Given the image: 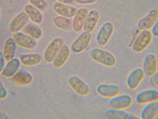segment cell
I'll list each match as a JSON object with an SVG mask.
<instances>
[{
	"instance_id": "1",
	"label": "cell",
	"mask_w": 158,
	"mask_h": 119,
	"mask_svg": "<svg viewBox=\"0 0 158 119\" xmlns=\"http://www.w3.org/2000/svg\"><path fill=\"white\" fill-rule=\"evenodd\" d=\"M90 57L95 62L106 67H114L116 58L111 52L105 49L95 48L90 51Z\"/></svg>"
},
{
	"instance_id": "2",
	"label": "cell",
	"mask_w": 158,
	"mask_h": 119,
	"mask_svg": "<svg viewBox=\"0 0 158 119\" xmlns=\"http://www.w3.org/2000/svg\"><path fill=\"white\" fill-rule=\"evenodd\" d=\"M152 40V35L150 30L140 31L131 44L132 50L136 53L144 52L150 45Z\"/></svg>"
},
{
	"instance_id": "3",
	"label": "cell",
	"mask_w": 158,
	"mask_h": 119,
	"mask_svg": "<svg viewBox=\"0 0 158 119\" xmlns=\"http://www.w3.org/2000/svg\"><path fill=\"white\" fill-rule=\"evenodd\" d=\"M65 45L64 39L60 37H56L49 43V45L46 48L44 53L43 58L47 63H52L57 53L62 49V47Z\"/></svg>"
},
{
	"instance_id": "4",
	"label": "cell",
	"mask_w": 158,
	"mask_h": 119,
	"mask_svg": "<svg viewBox=\"0 0 158 119\" xmlns=\"http://www.w3.org/2000/svg\"><path fill=\"white\" fill-rule=\"evenodd\" d=\"M68 84L72 90L80 96H88L91 92L90 87L82 78L78 76H71L68 80Z\"/></svg>"
},
{
	"instance_id": "5",
	"label": "cell",
	"mask_w": 158,
	"mask_h": 119,
	"mask_svg": "<svg viewBox=\"0 0 158 119\" xmlns=\"http://www.w3.org/2000/svg\"><path fill=\"white\" fill-rule=\"evenodd\" d=\"M114 25L111 22L104 23V24L100 27L96 37V43L99 46H105L108 44L114 32Z\"/></svg>"
},
{
	"instance_id": "6",
	"label": "cell",
	"mask_w": 158,
	"mask_h": 119,
	"mask_svg": "<svg viewBox=\"0 0 158 119\" xmlns=\"http://www.w3.org/2000/svg\"><path fill=\"white\" fill-rule=\"evenodd\" d=\"M92 40V34L91 33L84 32L80 33L79 36L72 43L70 49L74 53H80L85 51L88 47Z\"/></svg>"
},
{
	"instance_id": "7",
	"label": "cell",
	"mask_w": 158,
	"mask_h": 119,
	"mask_svg": "<svg viewBox=\"0 0 158 119\" xmlns=\"http://www.w3.org/2000/svg\"><path fill=\"white\" fill-rule=\"evenodd\" d=\"M29 21H30V19L26 14V12L21 11L16 15L10 22L9 26H8L9 32H11L12 34L21 32L22 29H23L28 24Z\"/></svg>"
},
{
	"instance_id": "8",
	"label": "cell",
	"mask_w": 158,
	"mask_h": 119,
	"mask_svg": "<svg viewBox=\"0 0 158 119\" xmlns=\"http://www.w3.org/2000/svg\"><path fill=\"white\" fill-rule=\"evenodd\" d=\"M144 77H145V75H144L142 68H136V69H132L129 73V74L127 76V87L130 90H135L138 88Z\"/></svg>"
},
{
	"instance_id": "9",
	"label": "cell",
	"mask_w": 158,
	"mask_h": 119,
	"mask_svg": "<svg viewBox=\"0 0 158 119\" xmlns=\"http://www.w3.org/2000/svg\"><path fill=\"white\" fill-rule=\"evenodd\" d=\"M132 104V98L129 94H118L108 101V106L111 109H125Z\"/></svg>"
},
{
	"instance_id": "10",
	"label": "cell",
	"mask_w": 158,
	"mask_h": 119,
	"mask_svg": "<svg viewBox=\"0 0 158 119\" xmlns=\"http://www.w3.org/2000/svg\"><path fill=\"white\" fill-rule=\"evenodd\" d=\"M158 19V10L152 9L137 23V28L140 31L150 30Z\"/></svg>"
},
{
	"instance_id": "11",
	"label": "cell",
	"mask_w": 158,
	"mask_h": 119,
	"mask_svg": "<svg viewBox=\"0 0 158 119\" xmlns=\"http://www.w3.org/2000/svg\"><path fill=\"white\" fill-rule=\"evenodd\" d=\"M12 38L14 39L18 46L23 49H33L37 45V40L22 32L14 33L12 35Z\"/></svg>"
},
{
	"instance_id": "12",
	"label": "cell",
	"mask_w": 158,
	"mask_h": 119,
	"mask_svg": "<svg viewBox=\"0 0 158 119\" xmlns=\"http://www.w3.org/2000/svg\"><path fill=\"white\" fill-rule=\"evenodd\" d=\"M157 58L153 53H148L143 61V71L147 77H151L157 71Z\"/></svg>"
},
{
	"instance_id": "13",
	"label": "cell",
	"mask_w": 158,
	"mask_h": 119,
	"mask_svg": "<svg viewBox=\"0 0 158 119\" xmlns=\"http://www.w3.org/2000/svg\"><path fill=\"white\" fill-rule=\"evenodd\" d=\"M136 103L146 105L148 103L158 101V90L155 89H147L140 91L135 97Z\"/></svg>"
},
{
	"instance_id": "14",
	"label": "cell",
	"mask_w": 158,
	"mask_h": 119,
	"mask_svg": "<svg viewBox=\"0 0 158 119\" xmlns=\"http://www.w3.org/2000/svg\"><path fill=\"white\" fill-rule=\"evenodd\" d=\"M96 92L100 96L107 98H112L116 95L120 94V87L116 84L103 83L96 87Z\"/></svg>"
},
{
	"instance_id": "15",
	"label": "cell",
	"mask_w": 158,
	"mask_h": 119,
	"mask_svg": "<svg viewBox=\"0 0 158 119\" xmlns=\"http://www.w3.org/2000/svg\"><path fill=\"white\" fill-rule=\"evenodd\" d=\"M54 11L60 16L66 17V18L72 19L75 16V15L77 12L78 9L76 6H71V5L64 4L60 2H56L53 5Z\"/></svg>"
},
{
	"instance_id": "16",
	"label": "cell",
	"mask_w": 158,
	"mask_h": 119,
	"mask_svg": "<svg viewBox=\"0 0 158 119\" xmlns=\"http://www.w3.org/2000/svg\"><path fill=\"white\" fill-rule=\"evenodd\" d=\"M88 11L85 7H82L77 10V12L73 17V20L72 23V28L76 32H80L84 28V22L88 16Z\"/></svg>"
},
{
	"instance_id": "17",
	"label": "cell",
	"mask_w": 158,
	"mask_h": 119,
	"mask_svg": "<svg viewBox=\"0 0 158 119\" xmlns=\"http://www.w3.org/2000/svg\"><path fill=\"white\" fill-rule=\"evenodd\" d=\"M99 19H100V13H99L98 11L93 9V10L88 11V16H87L86 20L84 22L83 30L86 32L92 33L96 28Z\"/></svg>"
},
{
	"instance_id": "18",
	"label": "cell",
	"mask_w": 158,
	"mask_h": 119,
	"mask_svg": "<svg viewBox=\"0 0 158 119\" xmlns=\"http://www.w3.org/2000/svg\"><path fill=\"white\" fill-rule=\"evenodd\" d=\"M71 49L70 47H68L67 45H64L62 47V49L57 53L55 57L54 61H52V65L56 69H60L64 66L68 61V58L70 57Z\"/></svg>"
},
{
	"instance_id": "19",
	"label": "cell",
	"mask_w": 158,
	"mask_h": 119,
	"mask_svg": "<svg viewBox=\"0 0 158 119\" xmlns=\"http://www.w3.org/2000/svg\"><path fill=\"white\" fill-rule=\"evenodd\" d=\"M21 62H20L19 58L15 57L10 61H8L6 64V66L4 67L1 74L5 77L7 78H11L20 69L21 66Z\"/></svg>"
},
{
	"instance_id": "20",
	"label": "cell",
	"mask_w": 158,
	"mask_h": 119,
	"mask_svg": "<svg viewBox=\"0 0 158 119\" xmlns=\"http://www.w3.org/2000/svg\"><path fill=\"white\" fill-rule=\"evenodd\" d=\"M19 60L21 64L26 66H35L40 65L41 61L44 60L43 56L38 53L22 54L19 56Z\"/></svg>"
},
{
	"instance_id": "21",
	"label": "cell",
	"mask_w": 158,
	"mask_h": 119,
	"mask_svg": "<svg viewBox=\"0 0 158 119\" xmlns=\"http://www.w3.org/2000/svg\"><path fill=\"white\" fill-rule=\"evenodd\" d=\"M12 81L19 85L27 86L31 85L33 81V77L31 73L25 70H19L15 74L11 77Z\"/></svg>"
},
{
	"instance_id": "22",
	"label": "cell",
	"mask_w": 158,
	"mask_h": 119,
	"mask_svg": "<svg viewBox=\"0 0 158 119\" xmlns=\"http://www.w3.org/2000/svg\"><path fill=\"white\" fill-rule=\"evenodd\" d=\"M24 11L27 15L30 20L33 22L35 24H41L44 20V15H43L42 11L39 10L38 8H36L32 5L27 4L24 6Z\"/></svg>"
},
{
	"instance_id": "23",
	"label": "cell",
	"mask_w": 158,
	"mask_h": 119,
	"mask_svg": "<svg viewBox=\"0 0 158 119\" xmlns=\"http://www.w3.org/2000/svg\"><path fill=\"white\" fill-rule=\"evenodd\" d=\"M17 44L12 37H9L5 40L2 49L4 57L6 58V61H10L11 59L15 57L16 51H17Z\"/></svg>"
},
{
	"instance_id": "24",
	"label": "cell",
	"mask_w": 158,
	"mask_h": 119,
	"mask_svg": "<svg viewBox=\"0 0 158 119\" xmlns=\"http://www.w3.org/2000/svg\"><path fill=\"white\" fill-rule=\"evenodd\" d=\"M158 113V101L148 103L144 105L140 113L142 119H153Z\"/></svg>"
},
{
	"instance_id": "25",
	"label": "cell",
	"mask_w": 158,
	"mask_h": 119,
	"mask_svg": "<svg viewBox=\"0 0 158 119\" xmlns=\"http://www.w3.org/2000/svg\"><path fill=\"white\" fill-rule=\"evenodd\" d=\"M129 113L125 109H109L105 111V117L107 119H128Z\"/></svg>"
},
{
	"instance_id": "26",
	"label": "cell",
	"mask_w": 158,
	"mask_h": 119,
	"mask_svg": "<svg viewBox=\"0 0 158 119\" xmlns=\"http://www.w3.org/2000/svg\"><path fill=\"white\" fill-rule=\"evenodd\" d=\"M53 23L57 28L60 29V30L68 31L70 29L71 26H72V21L69 18L57 15L53 19Z\"/></svg>"
},
{
	"instance_id": "27",
	"label": "cell",
	"mask_w": 158,
	"mask_h": 119,
	"mask_svg": "<svg viewBox=\"0 0 158 119\" xmlns=\"http://www.w3.org/2000/svg\"><path fill=\"white\" fill-rule=\"evenodd\" d=\"M24 33H26L29 36L35 39V40H40L43 36L42 29L40 28L38 26L34 24H27L23 28Z\"/></svg>"
},
{
	"instance_id": "28",
	"label": "cell",
	"mask_w": 158,
	"mask_h": 119,
	"mask_svg": "<svg viewBox=\"0 0 158 119\" xmlns=\"http://www.w3.org/2000/svg\"><path fill=\"white\" fill-rule=\"evenodd\" d=\"M30 4L38 8L41 11H44L48 7V3L45 0H29Z\"/></svg>"
},
{
	"instance_id": "29",
	"label": "cell",
	"mask_w": 158,
	"mask_h": 119,
	"mask_svg": "<svg viewBox=\"0 0 158 119\" xmlns=\"http://www.w3.org/2000/svg\"><path fill=\"white\" fill-rule=\"evenodd\" d=\"M8 96V91L4 83L0 79V99H5Z\"/></svg>"
},
{
	"instance_id": "30",
	"label": "cell",
	"mask_w": 158,
	"mask_h": 119,
	"mask_svg": "<svg viewBox=\"0 0 158 119\" xmlns=\"http://www.w3.org/2000/svg\"><path fill=\"white\" fill-rule=\"evenodd\" d=\"M149 82L150 85L154 88H157L158 87V69L154 74L152 75V77H149Z\"/></svg>"
},
{
	"instance_id": "31",
	"label": "cell",
	"mask_w": 158,
	"mask_h": 119,
	"mask_svg": "<svg viewBox=\"0 0 158 119\" xmlns=\"http://www.w3.org/2000/svg\"><path fill=\"white\" fill-rule=\"evenodd\" d=\"M6 60L4 57L3 53H2V51L0 50V73H2V70H3L4 67L6 66Z\"/></svg>"
},
{
	"instance_id": "32",
	"label": "cell",
	"mask_w": 158,
	"mask_h": 119,
	"mask_svg": "<svg viewBox=\"0 0 158 119\" xmlns=\"http://www.w3.org/2000/svg\"><path fill=\"white\" fill-rule=\"evenodd\" d=\"M98 0H74V2L80 5H90L94 4Z\"/></svg>"
},
{
	"instance_id": "33",
	"label": "cell",
	"mask_w": 158,
	"mask_h": 119,
	"mask_svg": "<svg viewBox=\"0 0 158 119\" xmlns=\"http://www.w3.org/2000/svg\"><path fill=\"white\" fill-rule=\"evenodd\" d=\"M151 33H152V36L158 37V19L154 23V25L151 28Z\"/></svg>"
},
{
	"instance_id": "34",
	"label": "cell",
	"mask_w": 158,
	"mask_h": 119,
	"mask_svg": "<svg viewBox=\"0 0 158 119\" xmlns=\"http://www.w3.org/2000/svg\"><path fill=\"white\" fill-rule=\"evenodd\" d=\"M0 119H10L9 115L3 111H0Z\"/></svg>"
},
{
	"instance_id": "35",
	"label": "cell",
	"mask_w": 158,
	"mask_h": 119,
	"mask_svg": "<svg viewBox=\"0 0 158 119\" xmlns=\"http://www.w3.org/2000/svg\"><path fill=\"white\" fill-rule=\"evenodd\" d=\"M56 1H57V2H61V3H64V4H68V5H70L74 2V0H56Z\"/></svg>"
},
{
	"instance_id": "36",
	"label": "cell",
	"mask_w": 158,
	"mask_h": 119,
	"mask_svg": "<svg viewBox=\"0 0 158 119\" xmlns=\"http://www.w3.org/2000/svg\"><path fill=\"white\" fill-rule=\"evenodd\" d=\"M128 119H142L140 117H137L136 115L134 114H129Z\"/></svg>"
},
{
	"instance_id": "37",
	"label": "cell",
	"mask_w": 158,
	"mask_h": 119,
	"mask_svg": "<svg viewBox=\"0 0 158 119\" xmlns=\"http://www.w3.org/2000/svg\"><path fill=\"white\" fill-rule=\"evenodd\" d=\"M153 119H158V113H157V114L156 115V117H155L154 118H153Z\"/></svg>"
},
{
	"instance_id": "38",
	"label": "cell",
	"mask_w": 158,
	"mask_h": 119,
	"mask_svg": "<svg viewBox=\"0 0 158 119\" xmlns=\"http://www.w3.org/2000/svg\"><path fill=\"white\" fill-rule=\"evenodd\" d=\"M0 15H1V9H0Z\"/></svg>"
}]
</instances>
